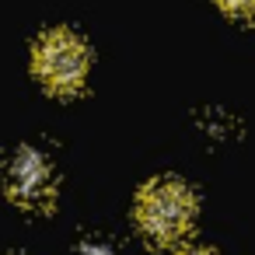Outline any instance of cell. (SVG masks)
Returning a JSON list of instances; mask_svg holds the SVG:
<instances>
[{
  "label": "cell",
  "mask_w": 255,
  "mask_h": 255,
  "mask_svg": "<svg viewBox=\"0 0 255 255\" xmlns=\"http://www.w3.org/2000/svg\"><path fill=\"white\" fill-rule=\"evenodd\" d=\"M74 255H112V248H109V245H98V241H88V245H81Z\"/></svg>",
  "instance_id": "5"
},
{
  "label": "cell",
  "mask_w": 255,
  "mask_h": 255,
  "mask_svg": "<svg viewBox=\"0 0 255 255\" xmlns=\"http://www.w3.org/2000/svg\"><path fill=\"white\" fill-rule=\"evenodd\" d=\"M32 67H35V77H39L49 91H56V95H74V91H81V84H84V77H88L91 56H88L84 39H77V35L67 32V28H56V32H46V35L35 42Z\"/></svg>",
  "instance_id": "2"
},
{
  "label": "cell",
  "mask_w": 255,
  "mask_h": 255,
  "mask_svg": "<svg viewBox=\"0 0 255 255\" xmlns=\"http://www.w3.org/2000/svg\"><path fill=\"white\" fill-rule=\"evenodd\" d=\"M182 255H213V252H203V248H189V252H182Z\"/></svg>",
  "instance_id": "6"
},
{
  "label": "cell",
  "mask_w": 255,
  "mask_h": 255,
  "mask_svg": "<svg viewBox=\"0 0 255 255\" xmlns=\"http://www.w3.org/2000/svg\"><path fill=\"white\" fill-rule=\"evenodd\" d=\"M192 217H196V199L189 185L178 178H154L136 196V224L157 245H171L185 238Z\"/></svg>",
  "instance_id": "1"
},
{
  "label": "cell",
  "mask_w": 255,
  "mask_h": 255,
  "mask_svg": "<svg viewBox=\"0 0 255 255\" xmlns=\"http://www.w3.org/2000/svg\"><path fill=\"white\" fill-rule=\"evenodd\" d=\"M7 196L18 203V206H28V210H42L53 203L56 196V175H53V164L42 150L35 147H21L11 164H7Z\"/></svg>",
  "instance_id": "3"
},
{
  "label": "cell",
  "mask_w": 255,
  "mask_h": 255,
  "mask_svg": "<svg viewBox=\"0 0 255 255\" xmlns=\"http://www.w3.org/2000/svg\"><path fill=\"white\" fill-rule=\"evenodd\" d=\"M217 4L227 14H238V18H252L255 14V0H217Z\"/></svg>",
  "instance_id": "4"
}]
</instances>
